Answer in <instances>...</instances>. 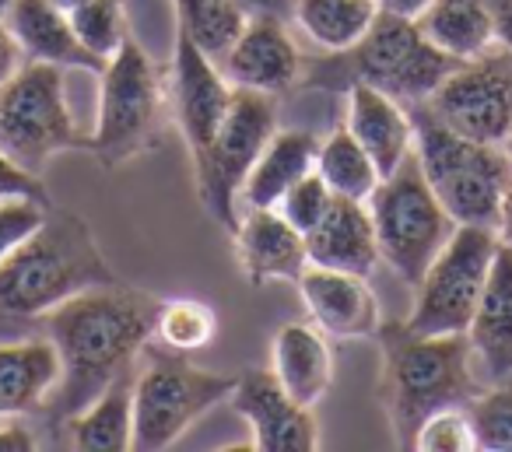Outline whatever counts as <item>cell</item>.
Listing matches in <instances>:
<instances>
[{"label": "cell", "instance_id": "6da1fadb", "mask_svg": "<svg viewBox=\"0 0 512 452\" xmlns=\"http://www.w3.org/2000/svg\"><path fill=\"white\" fill-rule=\"evenodd\" d=\"M162 298L148 291L99 284L46 312V333L60 354L57 389L46 400L53 428H64L109 382L134 372L137 354L155 337Z\"/></svg>", "mask_w": 512, "mask_h": 452}, {"label": "cell", "instance_id": "7a4b0ae2", "mask_svg": "<svg viewBox=\"0 0 512 452\" xmlns=\"http://www.w3.org/2000/svg\"><path fill=\"white\" fill-rule=\"evenodd\" d=\"M383 372L379 403L400 449H414V435L432 414L446 407H467L481 386L474 372V351L467 333L414 337L400 326H379Z\"/></svg>", "mask_w": 512, "mask_h": 452}, {"label": "cell", "instance_id": "3957f363", "mask_svg": "<svg viewBox=\"0 0 512 452\" xmlns=\"http://www.w3.org/2000/svg\"><path fill=\"white\" fill-rule=\"evenodd\" d=\"M116 281L85 218L50 207L43 225L0 260V312L15 319L46 316L67 298Z\"/></svg>", "mask_w": 512, "mask_h": 452}, {"label": "cell", "instance_id": "277c9868", "mask_svg": "<svg viewBox=\"0 0 512 452\" xmlns=\"http://www.w3.org/2000/svg\"><path fill=\"white\" fill-rule=\"evenodd\" d=\"M407 113L414 123V155L442 207L453 214L456 225L495 228L502 197L512 183L509 151L453 134L428 113L425 102H411Z\"/></svg>", "mask_w": 512, "mask_h": 452}, {"label": "cell", "instance_id": "5b68a950", "mask_svg": "<svg viewBox=\"0 0 512 452\" xmlns=\"http://www.w3.org/2000/svg\"><path fill=\"white\" fill-rule=\"evenodd\" d=\"M0 151L36 176L60 151H92L74 123L64 67L25 60L0 85Z\"/></svg>", "mask_w": 512, "mask_h": 452}, {"label": "cell", "instance_id": "8992f818", "mask_svg": "<svg viewBox=\"0 0 512 452\" xmlns=\"http://www.w3.org/2000/svg\"><path fill=\"white\" fill-rule=\"evenodd\" d=\"M369 214L376 228L379 260L411 288L456 232L453 214L428 186L414 151L397 165L393 176L376 186V193L369 197Z\"/></svg>", "mask_w": 512, "mask_h": 452}, {"label": "cell", "instance_id": "52a82bcc", "mask_svg": "<svg viewBox=\"0 0 512 452\" xmlns=\"http://www.w3.org/2000/svg\"><path fill=\"white\" fill-rule=\"evenodd\" d=\"M165 113H169L165 78L148 53L134 39H127L102 71L92 155L106 169L127 165L130 158L144 155L162 141Z\"/></svg>", "mask_w": 512, "mask_h": 452}, {"label": "cell", "instance_id": "ba28073f", "mask_svg": "<svg viewBox=\"0 0 512 452\" xmlns=\"http://www.w3.org/2000/svg\"><path fill=\"white\" fill-rule=\"evenodd\" d=\"M495 249V228L456 225V232L449 235L446 246L435 253L421 281L414 284V305L411 316L404 319V330L414 337L467 333L477 302H481Z\"/></svg>", "mask_w": 512, "mask_h": 452}, {"label": "cell", "instance_id": "9c48e42d", "mask_svg": "<svg viewBox=\"0 0 512 452\" xmlns=\"http://www.w3.org/2000/svg\"><path fill=\"white\" fill-rule=\"evenodd\" d=\"M239 375L200 372L179 354H155L134 375V449L162 452L186 435L207 410L232 400Z\"/></svg>", "mask_w": 512, "mask_h": 452}, {"label": "cell", "instance_id": "30bf717a", "mask_svg": "<svg viewBox=\"0 0 512 452\" xmlns=\"http://www.w3.org/2000/svg\"><path fill=\"white\" fill-rule=\"evenodd\" d=\"M274 130H278L274 95L253 92V88H235L218 134L193 158V176H197L200 200L214 214V221L225 225L228 232L239 228L235 200L242 197V183L253 172L256 158H260L264 144L271 141Z\"/></svg>", "mask_w": 512, "mask_h": 452}, {"label": "cell", "instance_id": "8fae6325", "mask_svg": "<svg viewBox=\"0 0 512 452\" xmlns=\"http://www.w3.org/2000/svg\"><path fill=\"white\" fill-rule=\"evenodd\" d=\"M341 57H348L344 60L348 85L365 81L404 106L425 102L463 64V60L442 53L414 18L386 15V11H379L362 43L344 50Z\"/></svg>", "mask_w": 512, "mask_h": 452}, {"label": "cell", "instance_id": "7c38bea8", "mask_svg": "<svg viewBox=\"0 0 512 452\" xmlns=\"http://www.w3.org/2000/svg\"><path fill=\"white\" fill-rule=\"evenodd\" d=\"M428 113L453 134L505 148L512 137V71L498 60H467L425 99Z\"/></svg>", "mask_w": 512, "mask_h": 452}, {"label": "cell", "instance_id": "4fadbf2b", "mask_svg": "<svg viewBox=\"0 0 512 452\" xmlns=\"http://www.w3.org/2000/svg\"><path fill=\"white\" fill-rule=\"evenodd\" d=\"M232 92L235 88L228 85L221 67L207 60L186 32L176 29V53H172L169 78H165V95H169V113L190 148V158H197L218 134Z\"/></svg>", "mask_w": 512, "mask_h": 452}, {"label": "cell", "instance_id": "5bb4252c", "mask_svg": "<svg viewBox=\"0 0 512 452\" xmlns=\"http://www.w3.org/2000/svg\"><path fill=\"white\" fill-rule=\"evenodd\" d=\"M232 407L246 417L253 428V449L260 452H313L320 449V424L313 407H302L299 400L281 389L274 372L249 368L235 379Z\"/></svg>", "mask_w": 512, "mask_h": 452}, {"label": "cell", "instance_id": "9a60e30c", "mask_svg": "<svg viewBox=\"0 0 512 452\" xmlns=\"http://www.w3.org/2000/svg\"><path fill=\"white\" fill-rule=\"evenodd\" d=\"M299 291L313 323L334 340H358L376 337L383 326L379 298L369 288V277L348 274V270H330L306 263L299 274Z\"/></svg>", "mask_w": 512, "mask_h": 452}, {"label": "cell", "instance_id": "2e32d148", "mask_svg": "<svg viewBox=\"0 0 512 452\" xmlns=\"http://www.w3.org/2000/svg\"><path fill=\"white\" fill-rule=\"evenodd\" d=\"M302 53L278 18H249L242 36L228 50L221 74L232 88L281 95L299 81Z\"/></svg>", "mask_w": 512, "mask_h": 452}, {"label": "cell", "instance_id": "e0dca14e", "mask_svg": "<svg viewBox=\"0 0 512 452\" xmlns=\"http://www.w3.org/2000/svg\"><path fill=\"white\" fill-rule=\"evenodd\" d=\"M232 235L239 267L253 288H264L271 281H299L309 263L302 232H295L274 207H249Z\"/></svg>", "mask_w": 512, "mask_h": 452}, {"label": "cell", "instance_id": "ac0fdd59", "mask_svg": "<svg viewBox=\"0 0 512 452\" xmlns=\"http://www.w3.org/2000/svg\"><path fill=\"white\" fill-rule=\"evenodd\" d=\"M4 22L15 32L18 46H22L25 60H39V64L53 67H74V71H106V60L95 57L85 43L78 39L71 25V15L53 8L50 0H11L4 8Z\"/></svg>", "mask_w": 512, "mask_h": 452}, {"label": "cell", "instance_id": "d6986e66", "mask_svg": "<svg viewBox=\"0 0 512 452\" xmlns=\"http://www.w3.org/2000/svg\"><path fill=\"white\" fill-rule=\"evenodd\" d=\"M474 365L484 379L502 382L512 375V246L498 242L491 260L488 281H484L481 302L467 326Z\"/></svg>", "mask_w": 512, "mask_h": 452}, {"label": "cell", "instance_id": "ffe728a7", "mask_svg": "<svg viewBox=\"0 0 512 452\" xmlns=\"http://www.w3.org/2000/svg\"><path fill=\"white\" fill-rule=\"evenodd\" d=\"M302 239H306L309 263H316V267L369 277L379 263L376 228H372L369 204H362V200L334 197L327 214Z\"/></svg>", "mask_w": 512, "mask_h": 452}, {"label": "cell", "instance_id": "44dd1931", "mask_svg": "<svg viewBox=\"0 0 512 452\" xmlns=\"http://www.w3.org/2000/svg\"><path fill=\"white\" fill-rule=\"evenodd\" d=\"M344 127L369 151L383 179L393 176L397 165L414 151V123L407 106L393 95L365 85V81L348 85V120H344Z\"/></svg>", "mask_w": 512, "mask_h": 452}, {"label": "cell", "instance_id": "7402d4cb", "mask_svg": "<svg viewBox=\"0 0 512 452\" xmlns=\"http://www.w3.org/2000/svg\"><path fill=\"white\" fill-rule=\"evenodd\" d=\"M271 372L292 400L302 407H316L334 382V354L327 333L316 323L278 326L271 344Z\"/></svg>", "mask_w": 512, "mask_h": 452}, {"label": "cell", "instance_id": "603a6c76", "mask_svg": "<svg viewBox=\"0 0 512 452\" xmlns=\"http://www.w3.org/2000/svg\"><path fill=\"white\" fill-rule=\"evenodd\" d=\"M316 155H320V137L313 130H274L242 183L246 207H274L299 179L316 172Z\"/></svg>", "mask_w": 512, "mask_h": 452}, {"label": "cell", "instance_id": "cb8c5ba5", "mask_svg": "<svg viewBox=\"0 0 512 452\" xmlns=\"http://www.w3.org/2000/svg\"><path fill=\"white\" fill-rule=\"evenodd\" d=\"M60 379V354L53 340L0 344V417H22L46 407Z\"/></svg>", "mask_w": 512, "mask_h": 452}, {"label": "cell", "instance_id": "d4e9b609", "mask_svg": "<svg viewBox=\"0 0 512 452\" xmlns=\"http://www.w3.org/2000/svg\"><path fill=\"white\" fill-rule=\"evenodd\" d=\"M71 449L123 452L134 449V372L109 382L85 410L64 424Z\"/></svg>", "mask_w": 512, "mask_h": 452}, {"label": "cell", "instance_id": "484cf974", "mask_svg": "<svg viewBox=\"0 0 512 452\" xmlns=\"http://www.w3.org/2000/svg\"><path fill=\"white\" fill-rule=\"evenodd\" d=\"M414 22L442 53L456 60L488 57L495 43V15L491 0H432Z\"/></svg>", "mask_w": 512, "mask_h": 452}, {"label": "cell", "instance_id": "4316f807", "mask_svg": "<svg viewBox=\"0 0 512 452\" xmlns=\"http://www.w3.org/2000/svg\"><path fill=\"white\" fill-rule=\"evenodd\" d=\"M376 15V0H299L295 4V22L327 53H344L362 43Z\"/></svg>", "mask_w": 512, "mask_h": 452}, {"label": "cell", "instance_id": "83f0119b", "mask_svg": "<svg viewBox=\"0 0 512 452\" xmlns=\"http://www.w3.org/2000/svg\"><path fill=\"white\" fill-rule=\"evenodd\" d=\"M316 172H320V179L330 186L334 197L362 200V204H369L376 186L383 183L376 162H372L369 151L355 141V134H351L348 127L330 130L327 141H320Z\"/></svg>", "mask_w": 512, "mask_h": 452}, {"label": "cell", "instance_id": "f1b7e54d", "mask_svg": "<svg viewBox=\"0 0 512 452\" xmlns=\"http://www.w3.org/2000/svg\"><path fill=\"white\" fill-rule=\"evenodd\" d=\"M172 4H176L179 18L176 29L186 32L207 60H214L218 67L225 64L228 50L249 22L239 11V4H232V0H172Z\"/></svg>", "mask_w": 512, "mask_h": 452}, {"label": "cell", "instance_id": "f546056e", "mask_svg": "<svg viewBox=\"0 0 512 452\" xmlns=\"http://www.w3.org/2000/svg\"><path fill=\"white\" fill-rule=\"evenodd\" d=\"M218 333V312L200 298H172L158 309L155 337L169 347L172 354H193L207 347Z\"/></svg>", "mask_w": 512, "mask_h": 452}, {"label": "cell", "instance_id": "4dcf8cb0", "mask_svg": "<svg viewBox=\"0 0 512 452\" xmlns=\"http://www.w3.org/2000/svg\"><path fill=\"white\" fill-rule=\"evenodd\" d=\"M71 25L81 43L109 64L130 39L127 0H85L81 8L71 11Z\"/></svg>", "mask_w": 512, "mask_h": 452}, {"label": "cell", "instance_id": "1f68e13d", "mask_svg": "<svg viewBox=\"0 0 512 452\" xmlns=\"http://www.w3.org/2000/svg\"><path fill=\"white\" fill-rule=\"evenodd\" d=\"M470 424H474L477 449L512 452V382H498L488 393H477L467 403Z\"/></svg>", "mask_w": 512, "mask_h": 452}, {"label": "cell", "instance_id": "d6a6232c", "mask_svg": "<svg viewBox=\"0 0 512 452\" xmlns=\"http://www.w3.org/2000/svg\"><path fill=\"white\" fill-rule=\"evenodd\" d=\"M414 449L421 452H477V435L467 407H446L432 414L414 435Z\"/></svg>", "mask_w": 512, "mask_h": 452}, {"label": "cell", "instance_id": "836d02e7", "mask_svg": "<svg viewBox=\"0 0 512 452\" xmlns=\"http://www.w3.org/2000/svg\"><path fill=\"white\" fill-rule=\"evenodd\" d=\"M330 200H334V193H330V186L320 179V172H309L306 179H299V183H295L292 190L274 204V211H278L281 218L295 228V232L306 235L309 228L327 214Z\"/></svg>", "mask_w": 512, "mask_h": 452}, {"label": "cell", "instance_id": "e575fe53", "mask_svg": "<svg viewBox=\"0 0 512 452\" xmlns=\"http://www.w3.org/2000/svg\"><path fill=\"white\" fill-rule=\"evenodd\" d=\"M53 204H43V200H0V260L11 253L15 246H22L39 225H43L46 211Z\"/></svg>", "mask_w": 512, "mask_h": 452}, {"label": "cell", "instance_id": "d590c367", "mask_svg": "<svg viewBox=\"0 0 512 452\" xmlns=\"http://www.w3.org/2000/svg\"><path fill=\"white\" fill-rule=\"evenodd\" d=\"M18 197L50 204V193H46L43 179H39L36 172L22 169L18 162H11V158L0 151V200H18Z\"/></svg>", "mask_w": 512, "mask_h": 452}, {"label": "cell", "instance_id": "8d00e7d4", "mask_svg": "<svg viewBox=\"0 0 512 452\" xmlns=\"http://www.w3.org/2000/svg\"><path fill=\"white\" fill-rule=\"evenodd\" d=\"M239 4V11L246 18H278V22H288L295 18V4L299 0H232Z\"/></svg>", "mask_w": 512, "mask_h": 452}, {"label": "cell", "instance_id": "74e56055", "mask_svg": "<svg viewBox=\"0 0 512 452\" xmlns=\"http://www.w3.org/2000/svg\"><path fill=\"white\" fill-rule=\"evenodd\" d=\"M22 64H25L22 46H18L15 32L8 29V22H4V15H0V85H4Z\"/></svg>", "mask_w": 512, "mask_h": 452}, {"label": "cell", "instance_id": "f35d334b", "mask_svg": "<svg viewBox=\"0 0 512 452\" xmlns=\"http://www.w3.org/2000/svg\"><path fill=\"white\" fill-rule=\"evenodd\" d=\"M0 452H36V435L15 417H0Z\"/></svg>", "mask_w": 512, "mask_h": 452}, {"label": "cell", "instance_id": "ab89813d", "mask_svg": "<svg viewBox=\"0 0 512 452\" xmlns=\"http://www.w3.org/2000/svg\"><path fill=\"white\" fill-rule=\"evenodd\" d=\"M491 15H495V39L512 57V0H491Z\"/></svg>", "mask_w": 512, "mask_h": 452}, {"label": "cell", "instance_id": "60d3db41", "mask_svg": "<svg viewBox=\"0 0 512 452\" xmlns=\"http://www.w3.org/2000/svg\"><path fill=\"white\" fill-rule=\"evenodd\" d=\"M379 11H386V15H400V18H418L421 11L432 4V0H376Z\"/></svg>", "mask_w": 512, "mask_h": 452}, {"label": "cell", "instance_id": "b9f144b4", "mask_svg": "<svg viewBox=\"0 0 512 452\" xmlns=\"http://www.w3.org/2000/svg\"><path fill=\"white\" fill-rule=\"evenodd\" d=\"M495 235H498V242L512 246V183H509V190H505V197H502V211H498Z\"/></svg>", "mask_w": 512, "mask_h": 452}, {"label": "cell", "instance_id": "7bdbcfd3", "mask_svg": "<svg viewBox=\"0 0 512 452\" xmlns=\"http://www.w3.org/2000/svg\"><path fill=\"white\" fill-rule=\"evenodd\" d=\"M53 8H60V11H67V15H71L74 8H81V4H85V0H50Z\"/></svg>", "mask_w": 512, "mask_h": 452}, {"label": "cell", "instance_id": "ee69618b", "mask_svg": "<svg viewBox=\"0 0 512 452\" xmlns=\"http://www.w3.org/2000/svg\"><path fill=\"white\" fill-rule=\"evenodd\" d=\"M4 323H18V319L8 316V312H0V326H4Z\"/></svg>", "mask_w": 512, "mask_h": 452}, {"label": "cell", "instance_id": "f6af8a7d", "mask_svg": "<svg viewBox=\"0 0 512 452\" xmlns=\"http://www.w3.org/2000/svg\"><path fill=\"white\" fill-rule=\"evenodd\" d=\"M505 151H509V162H512V137H509V141H505Z\"/></svg>", "mask_w": 512, "mask_h": 452}, {"label": "cell", "instance_id": "bcb514c9", "mask_svg": "<svg viewBox=\"0 0 512 452\" xmlns=\"http://www.w3.org/2000/svg\"><path fill=\"white\" fill-rule=\"evenodd\" d=\"M8 4H11V0H0V15H4V8H8Z\"/></svg>", "mask_w": 512, "mask_h": 452}]
</instances>
